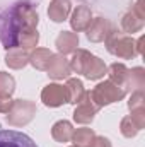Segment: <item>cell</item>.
Wrapping results in <instances>:
<instances>
[{
    "mask_svg": "<svg viewBox=\"0 0 145 147\" xmlns=\"http://www.w3.org/2000/svg\"><path fill=\"white\" fill-rule=\"evenodd\" d=\"M29 63V53L22 48H12L5 53V65L12 70H21Z\"/></svg>",
    "mask_w": 145,
    "mask_h": 147,
    "instance_id": "obj_14",
    "label": "cell"
},
{
    "mask_svg": "<svg viewBox=\"0 0 145 147\" xmlns=\"http://www.w3.org/2000/svg\"><path fill=\"white\" fill-rule=\"evenodd\" d=\"M99 108L94 106V103L91 101L89 98V92H85V96L82 98V101L79 105H75V110H73V121L79 123V125H89L94 121L96 118V113Z\"/></svg>",
    "mask_w": 145,
    "mask_h": 147,
    "instance_id": "obj_7",
    "label": "cell"
},
{
    "mask_svg": "<svg viewBox=\"0 0 145 147\" xmlns=\"http://www.w3.org/2000/svg\"><path fill=\"white\" fill-rule=\"evenodd\" d=\"M39 43V33L38 29H22L17 36V46L22 50H33Z\"/></svg>",
    "mask_w": 145,
    "mask_h": 147,
    "instance_id": "obj_23",
    "label": "cell"
},
{
    "mask_svg": "<svg viewBox=\"0 0 145 147\" xmlns=\"http://www.w3.org/2000/svg\"><path fill=\"white\" fill-rule=\"evenodd\" d=\"M72 12V2L70 0H51L48 7V17L53 22H63Z\"/></svg>",
    "mask_w": 145,
    "mask_h": 147,
    "instance_id": "obj_12",
    "label": "cell"
},
{
    "mask_svg": "<svg viewBox=\"0 0 145 147\" xmlns=\"http://www.w3.org/2000/svg\"><path fill=\"white\" fill-rule=\"evenodd\" d=\"M142 21H145V5H144V0H137V3L133 5V9H132Z\"/></svg>",
    "mask_w": 145,
    "mask_h": 147,
    "instance_id": "obj_31",
    "label": "cell"
},
{
    "mask_svg": "<svg viewBox=\"0 0 145 147\" xmlns=\"http://www.w3.org/2000/svg\"><path fill=\"white\" fill-rule=\"evenodd\" d=\"M145 108V98H144V91H133L128 101V110H142Z\"/></svg>",
    "mask_w": 145,
    "mask_h": 147,
    "instance_id": "obj_27",
    "label": "cell"
},
{
    "mask_svg": "<svg viewBox=\"0 0 145 147\" xmlns=\"http://www.w3.org/2000/svg\"><path fill=\"white\" fill-rule=\"evenodd\" d=\"M89 147H113V146H111V140H109L108 137H104V135H96L94 140H92V144Z\"/></svg>",
    "mask_w": 145,
    "mask_h": 147,
    "instance_id": "obj_30",
    "label": "cell"
},
{
    "mask_svg": "<svg viewBox=\"0 0 145 147\" xmlns=\"http://www.w3.org/2000/svg\"><path fill=\"white\" fill-rule=\"evenodd\" d=\"M91 58H92L91 51L82 50V48H77V50L73 51L72 60H68V63H70V70L75 72V74H84V69H85V65L89 63Z\"/></svg>",
    "mask_w": 145,
    "mask_h": 147,
    "instance_id": "obj_21",
    "label": "cell"
},
{
    "mask_svg": "<svg viewBox=\"0 0 145 147\" xmlns=\"http://www.w3.org/2000/svg\"><path fill=\"white\" fill-rule=\"evenodd\" d=\"M55 46H56L60 55L73 53L77 50V46H79V34L70 33V31H62L55 39Z\"/></svg>",
    "mask_w": 145,
    "mask_h": 147,
    "instance_id": "obj_13",
    "label": "cell"
},
{
    "mask_svg": "<svg viewBox=\"0 0 145 147\" xmlns=\"http://www.w3.org/2000/svg\"><path fill=\"white\" fill-rule=\"evenodd\" d=\"M137 51H138V55L144 53V36H140L137 39Z\"/></svg>",
    "mask_w": 145,
    "mask_h": 147,
    "instance_id": "obj_32",
    "label": "cell"
},
{
    "mask_svg": "<svg viewBox=\"0 0 145 147\" xmlns=\"http://www.w3.org/2000/svg\"><path fill=\"white\" fill-rule=\"evenodd\" d=\"M72 147H73V146H72Z\"/></svg>",
    "mask_w": 145,
    "mask_h": 147,
    "instance_id": "obj_33",
    "label": "cell"
},
{
    "mask_svg": "<svg viewBox=\"0 0 145 147\" xmlns=\"http://www.w3.org/2000/svg\"><path fill=\"white\" fill-rule=\"evenodd\" d=\"M94 137H96V134L92 128H77V130H73L70 140H72L73 147H89L92 144Z\"/></svg>",
    "mask_w": 145,
    "mask_h": 147,
    "instance_id": "obj_24",
    "label": "cell"
},
{
    "mask_svg": "<svg viewBox=\"0 0 145 147\" xmlns=\"http://www.w3.org/2000/svg\"><path fill=\"white\" fill-rule=\"evenodd\" d=\"M41 101L44 106L48 108H58V106H63L65 103H68V94H67V89L65 86H60V84H48L43 87L41 91Z\"/></svg>",
    "mask_w": 145,
    "mask_h": 147,
    "instance_id": "obj_5",
    "label": "cell"
},
{
    "mask_svg": "<svg viewBox=\"0 0 145 147\" xmlns=\"http://www.w3.org/2000/svg\"><path fill=\"white\" fill-rule=\"evenodd\" d=\"M53 53L48 50V48H36L31 51L29 55V63L36 69V70H46L48 69V63L51 60Z\"/></svg>",
    "mask_w": 145,
    "mask_h": 147,
    "instance_id": "obj_17",
    "label": "cell"
},
{
    "mask_svg": "<svg viewBox=\"0 0 145 147\" xmlns=\"http://www.w3.org/2000/svg\"><path fill=\"white\" fill-rule=\"evenodd\" d=\"M22 29H28V28H24L19 22L12 7L0 14V41L5 50L17 48V36Z\"/></svg>",
    "mask_w": 145,
    "mask_h": 147,
    "instance_id": "obj_2",
    "label": "cell"
},
{
    "mask_svg": "<svg viewBox=\"0 0 145 147\" xmlns=\"http://www.w3.org/2000/svg\"><path fill=\"white\" fill-rule=\"evenodd\" d=\"M113 29L111 22L104 17H96L91 21L89 28L85 29V34H87V39L92 41V43H101L104 41L106 36L109 34V31Z\"/></svg>",
    "mask_w": 145,
    "mask_h": 147,
    "instance_id": "obj_9",
    "label": "cell"
},
{
    "mask_svg": "<svg viewBox=\"0 0 145 147\" xmlns=\"http://www.w3.org/2000/svg\"><path fill=\"white\" fill-rule=\"evenodd\" d=\"M65 89H67L70 105H79L82 101V98L85 96V92H87L84 89V84H82L80 79H68L67 84H65Z\"/></svg>",
    "mask_w": 145,
    "mask_h": 147,
    "instance_id": "obj_18",
    "label": "cell"
},
{
    "mask_svg": "<svg viewBox=\"0 0 145 147\" xmlns=\"http://www.w3.org/2000/svg\"><path fill=\"white\" fill-rule=\"evenodd\" d=\"M0 147H38V144L22 132L0 130Z\"/></svg>",
    "mask_w": 145,
    "mask_h": 147,
    "instance_id": "obj_8",
    "label": "cell"
},
{
    "mask_svg": "<svg viewBox=\"0 0 145 147\" xmlns=\"http://www.w3.org/2000/svg\"><path fill=\"white\" fill-rule=\"evenodd\" d=\"M36 105L28 99H15L12 105V110L7 113V123L12 127H26L31 123L36 116Z\"/></svg>",
    "mask_w": 145,
    "mask_h": 147,
    "instance_id": "obj_4",
    "label": "cell"
},
{
    "mask_svg": "<svg viewBox=\"0 0 145 147\" xmlns=\"http://www.w3.org/2000/svg\"><path fill=\"white\" fill-rule=\"evenodd\" d=\"M119 132H121L123 137H126V139H133L140 130H138V127L135 125V121H133L130 116H125V118L121 120V123H119Z\"/></svg>",
    "mask_w": 145,
    "mask_h": 147,
    "instance_id": "obj_26",
    "label": "cell"
},
{
    "mask_svg": "<svg viewBox=\"0 0 145 147\" xmlns=\"http://www.w3.org/2000/svg\"><path fill=\"white\" fill-rule=\"evenodd\" d=\"M46 72H48V75L51 79H55V80H63V79H68V75H70L72 70H70V63L65 58V55L56 53V55L51 57Z\"/></svg>",
    "mask_w": 145,
    "mask_h": 147,
    "instance_id": "obj_10",
    "label": "cell"
},
{
    "mask_svg": "<svg viewBox=\"0 0 145 147\" xmlns=\"http://www.w3.org/2000/svg\"><path fill=\"white\" fill-rule=\"evenodd\" d=\"M130 118L135 121V125L138 127V130L145 128V108H142V110L130 111Z\"/></svg>",
    "mask_w": 145,
    "mask_h": 147,
    "instance_id": "obj_28",
    "label": "cell"
},
{
    "mask_svg": "<svg viewBox=\"0 0 145 147\" xmlns=\"http://www.w3.org/2000/svg\"><path fill=\"white\" fill-rule=\"evenodd\" d=\"M128 67L125 63H111L108 67V75H109V80L119 87L125 89V84H126V79H128Z\"/></svg>",
    "mask_w": 145,
    "mask_h": 147,
    "instance_id": "obj_19",
    "label": "cell"
},
{
    "mask_svg": "<svg viewBox=\"0 0 145 147\" xmlns=\"http://www.w3.org/2000/svg\"><path fill=\"white\" fill-rule=\"evenodd\" d=\"M73 134V125L67 120H60L56 121L53 127H51V137L60 142V144H65V142H70Z\"/></svg>",
    "mask_w": 145,
    "mask_h": 147,
    "instance_id": "obj_16",
    "label": "cell"
},
{
    "mask_svg": "<svg viewBox=\"0 0 145 147\" xmlns=\"http://www.w3.org/2000/svg\"><path fill=\"white\" fill-rule=\"evenodd\" d=\"M125 96H126V91H125L123 87L113 84L111 80L99 82V84L89 92V98H91V101L94 103L96 108H104V106H108V105L118 103V101H121Z\"/></svg>",
    "mask_w": 145,
    "mask_h": 147,
    "instance_id": "obj_3",
    "label": "cell"
},
{
    "mask_svg": "<svg viewBox=\"0 0 145 147\" xmlns=\"http://www.w3.org/2000/svg\"><path fill=\"white\" fill-rule=\"evenodd\" d=\"M12 105H14V99L10 96H5V94H0V113H9L12 110Z\"/></svg>",
    "mask_w": 145,
    "mask_h": 147,
    "instance_id": "obj_29",
    "label": "cell"
},
{
    "mask_svg": "<svg viewBox=\"0 0 145 147\" xmlns=\"http://www.w3.org/2000/svg\"><path fill=\"white\" fill-rule=\"evenodd\" d=\"M15 91V79L7 72H0V94L12 96Z\"/></svg>",
    "mask_w": 145,
    "mask_h": 147,
    "instance_id": "obj_25",
    "label": "cell"
},
{
    "mask_svg": "<svg viewBox=\"0 0 145 147\" xmlns=\"http://www.w3.org/2000/svg\"><path fill=\"white\" fill-rule=\"evenodd\" d=\"M144 24H145V21H142V19H140L133 10L126 12V14L121 17V28H123V31H125V33H128V34H133V33L142 31Z\"/></svg>",
    "mask_w": 145,
    "mask_h": 147,
    "instance_id": "obj_22",
    "label": "cell"
},
{
    "mask_svg": "<svg viewBox=\"0 0 145 147\" xmlns=\"http://www.w3.org/2000/svg\"><path fill=\"white\" fill-rule=\"evenodd\" d=\"M92 21V12L87 5H79L75 10L72 12V17H70V26L75 33H82L89 28Z\"/></svg>",
    "mask_w": 145,
    "mask_h": 147,
    "instance_id": "obj_11",
    "label": "cell"
},
{
    "mask_svg": "<svg viewBox=\"0 0 145 147\" xmlns=\"http://www.w3.org/2000/svg\"><path fill=\"white\" fill-rule=\"evenodd\" d=\"M12 10H14L15 17L19 19V22L24 28H28V29H36L38 28L39 16H38L33 3H29V2H17V3L12 5Z\"/></svg>",
    "mask_w": 145,
    "mask_h": 147,
    "instance_id": "obj_6",
    "label": "cell"
},
{
    "mask_svg": "<svg viewBox=\"0 0 145 147\" xmlns=\"http://www.w3.org/2000/svg\"><path fill=\"white\" fill-rule=\"evenodd\" d=\"M145 87V70L142 67H135L132 70H128V79L125 84V91L132 89V91H144Z\"/></svg>",
    "mask_w": 145,
    "mask_h": 147,
    "instance_id": "obj_20",
    "label": "cell"
},
{
    "mask_svg": "<svg viewBox=\"0 0 145 147\" xmlns=\"http://www.w3.org/2000/svg\"><path fill=\"white\" fill-rule=\"evenodd\" d=\"M108 74V67H106V63L101 60V58H97V57H94L92 55V58L89 60V63L85 65V69H84V77L85 79H89V80H99V79H103L104 75Z\"/></svg>",
    "mask_w": 145,
    "mask_h": 147,
    "instance_id": "obj_15",
    "label": "cell"
},
{
    "mask_svg": "<svg viewBox=\"0 0 145 147\" xmlns=\"http://www.w3.org/2000/svg\"><path fill=\"white\" fill-rule=\"evenodd\" d=\"M104 41H106V50L111 55L118 57V58L130 60V58H135L138 55V51H137V41L132 36H125V34L111 29Z\"/></svg>",
    "mask_w": 145,
    "mask_h": 147,
    "instance_id": "obj_1",
    "label": "cell"
}]
</instances>
